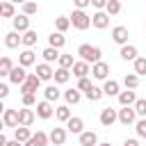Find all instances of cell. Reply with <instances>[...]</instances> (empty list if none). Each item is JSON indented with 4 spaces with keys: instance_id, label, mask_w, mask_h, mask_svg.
I'll return each mask as SVG.
<instances>
[{
    "instance_id": "7",
    "label": "cell",
    "mask_w": 146,
    "mask_h": 146,
    "mask_svg": "<svg viewBox=\"0 0 146 146\" xmlns=\"http://www.w3.org/2000/svg\"><path fill=\"white\" fill-rule=\"evenodd\" d=\"M116 119H119V114H116V110H112V107H105V110L100 112V123H103V125H112Z\"/></svg>"
},
{
    "instance_id": "52",
    "label": "cell",
    "mask_w": 146,
    "mask_h": 146,
    "mask_svg": "<svg viewBox=\"0 0 146 146\" xmlns=\"http://www.w3.org/2000/svg\"><path fill=\"white\" fill-rule=\"evenodd\" d=\"M98 146H110V141H105V144H98Z\"/></svg>"
},
{
    "instance_id": "25",
    "label": "cell",
    "mask_w": 146,
    "mask_h": 146,
    "mask_svg": "<svg viewBox=\"0 0 146 146\" xmlns=\"http://www.w3.org/2000/svg\"><path fill=\"white\" fill-rule=\"evenodd\" d=\"M55 119H57V121H68V119H71V110H68V105H59V107L55 110Z\"/></svg>"
},
{
    "instance_id": "1",
    "label": "cell",
    "mask_w": 146,
    "mask_h": 146,
    "mask_svg": "<svg viewBox=\"0 0 146 146\" xmlns=\"http://www.w3.org/2000/svg\"><path fill=\"white\" fill-rule=\"evenodd\" d=\"M78 55L82 57V62H91V64H98L100 62V48L98 46H91V43H82L78 48Z\"/></svg>"
},
{
    "instance_id": "10",
    "label": "cell",
    "mask_w": 146,
    "mask_h": 146,
    "mask_svg": "<svg viewBox=\"0 0 146 146\" xmlns=\"http://www.w3.org/2000/svg\"><path fill=\"white\" fill-rule=\"evenodd\" d=\"M27 27H30V18L25 14L14 16V32H27Z\"/></svg>"
},
{
    "instance_id": "15",
    "label": "cell",
    "mask_w": 146,
    "mask_h": 146,
    "mask_svg": "<svg viewBox=\"0 0 146 146\" xmlns=\"http://www.w3.org/2000/svg\"><path fill=\"white\" fill-rule=\"evenodd\" d=\"M14 139H18L21 144L30 141V139H32V130H30V125H18V128H16V137H14Z\"/></svg>"
},
{
    "instance_id": "32",
    "label": "cell",
    "mask_w": 146,
    "mask_h": 146,
    "mask_svg": "<svg viewBox=\"0 0 146 146\" xmlns=\"http://www.w3.org/2000/svg\"><path fill=\"white\" fill-rule=\"evenodd\" d=\"M0 14H2L5 18H14V2H9V0L2 2V5H0Z\"/></svg>"
},
{
    "instance_id": "34",
    "label": "cell",
    "mask_w": 146,
    "mask_h": 146,
    "mask_svg": "<svg viewBox=\"0 0 146 146\" xmlns=\"http://www.w3.org/2000/svg\"><path fill=\"white\" fill-rule=\"evenodd\" d=\"M64 98H66L68 105H75V103H80V91H78V89H68V91L64 94Z\"/></svg>"
},
{
    "instance_id": "26",
    "label": "cell",
    "mask_w": 146,
    "mask_h": 146,
    "mask_svg": "<svg viewBox=\"0 0 146 146\" xmlns=\"http://www.w3.org/2000/svg\"><path fill=\"white\" fill-rule=\"evenodd\" d=\"M66 128H68L71 132H80V135H82V119H78V116H71V119L66 121Z\"/></svg>"
},
{
    "instance_id": "44",
    "label": "cell",
    "mask_w": 146,
    "mask_h": 146,
    "mask_svg": "<svg viewBox=\"0 0 146 146\" xmlns=\"http://www.w3.org/2000/svg\"><path fill=\"white\" fill-rule=\"evenodd\" d=\"M137 135H139V137H146V119H141V121L137 123Z\"/></svg>"
},
{
    "instance_id": "36",
    "label": "cell",
    "mask_w": 146,
    "mask_h": 146,
    "mask_svg": "<svg viewBox=\"0 0 146 146\" xmlns=\"http://www.w3.org/2000/svg\"><path fill=\"white\" fill-rule=\"evenodd\" d=\"M43 94H46V100H50V103L59 98V89H57L55 84H50V87H46V91H43Z\"/></svg>"
},
{
    "instance_id": "40",
    "label": "cell",
    "mask_w": 146,
    "mask_h": 146,
    "mask_svg": "<svg viewBox=\"0 0 146 146\" xmlns=\"http://www.w3.org/2000/svg\"><path fill=\"white\" fill-rule=\"evenodd\" d=\"M23 43H25V46H34V43H36V32H34V30H27V32L23 34Z\"/></svg>"
},
{
    "instance_id": "18",
    "label": "cell",
    "mask_w": 146,
    "mask_h": 146,
    "mask_svg": "<svg viewBox=\"0 0 146 146\" xmlns=\"http://www.w3.org/2000/svg\"><path fill=\"white\" fill-rule=\"evenodd\" d=\"M48 139H50V137H48L46 132H36V135H32L30 141H25V146H46Z\"/></svg>"
},
{
    "instance_id": "19",
    "label": "cell",
    "mask_w": 146,
    "mask_h": 146,
    "mask_svg": "<svg viewBox=\"0 0 146 146\" xmlns=\"http://www.w3.org/2000/svg\"><path fill=\"white\" fill-rule=\"evenodd\" d=\"M121 59H125V62H135V59H137V48L125 43V46L121 48Z\"/></svg>"
},
{
    "instance_id": "12",
    "label": "cell",
    "mask_w": 146,
    "mask_h": 146,
    "mask_svg": "<svg viewBox=\"0 0 146 146\" xmlns=\"http://www.w3.org/2000/svg\"><path fill=\"white\" fill-rule=\"evenodd\" d=\"M91 73H94V78L105 80V78H107V73H110V66H107L105 62H98V64H94V66H91Z\"/></svg>"
},
{
    "instance_id": "33",
    "label": "cell",
    "mask_w": 146,
    "mask_h": 146,
    "mask_svg": "<svg viewBox=\"0 0 146 146\" xmlns=\"http://www.w3.org/2000/svg\"><path fill=\"white\" fill-rule=\"evenodd\" d=\"M123 82H125L128 89H137V84H139V75H137V73H128V75L123 78Z\"/></svg>"
},
{
    "instance_id": "22",
    "label": "cell",
    "mask_w": 146,
    "mask_h": 146,
    "mask_svg": "<svg viewBox=\"0 0 146 146\" xmlns=\"http://www.w3.org/2000/svg\"><path fill=\"white\" fill-rule=\"evenodd\" d=\"M36 75H39L41 80H50V78L55 75V71L50 68V64H39V66H36Z\"/></svg>"
},
{
    "instance_id": "6",
    "label": "cell",
    "mask_w": 146,
    "mask_h": 146,
    "mask_svg": "<svg viewBox=\"0 0 146 146\" xmlns=\"http://www.w3.org/2000/svg\"><path fill=\"white\" fill-rule=\"evenodd\" d=\"M2 123H5L7 128H18V110H5Z\"/></svg>"
},
{
    "instance_id": "17",
    "label": "cell",
    "mask_w": 146,
    "mask_h": 146,
    "mask_svg": "<svg viewBox=\"0 0 146 146\" xmlns=\"http://www.w3.org/2000/svg\"><path fill=\"white\" fill-rule=\"evenodd\" d=\"M34 112L32 110H18V125H32Z\"/></svg>"
},
{
    "instance_id": "48",
    "label": "cell",
    "mask_w": 146,
    "mask_h": 146,
    "mask_svg": "<svg viewBox=\"0 0 146 146\" xmlns=\"http://www.w3.org/2000/svg\"><path fill=\"white\" fill-rule=\"evenodd\" d=\"M7 94H9V87H7L5 82H2V84H0V98H5Z\"/></svg>"
},
{
    "instance_id": "29",
    "label": "cell",
    "mask_w": 146,
    "mask_h": 146,
    "mask_svg": "<svg viewBox=\"0 0 146 146\" xmlns=\"http://www.w3.org/2000/svg\"><path fill=\"white\" fill-rule=\"evenodd\" d=\"M103 91H105L107 96H116V94H121V91H119V82H116V80H107V82H105V87H103Z\"/></svg>"
},
{
    "instance_id": "3",
    "label": "cell",
    "mask_w": 146,
    "mask_h": 146,
    "mask_svg": "<svg viewBox=\"0 0 146 146\" xmlns=\"http://www.w3.org/2000/svg\"><path fill=\"white\" fill-rule=\"evenodd\" d=\"M27 75H30V73L25 71V66H14V71L9 73V80H11L14 84H21V87H23L25 80H27Z\"/></svg>"
},
{
    "instance_id": "11",
    "label": "cell",
    "mask_w": 146,
    "mask_h": 146,
    "mask_svg": "<svg viewBox=\"0 0 146 146\" xmlns=\"http://www.w3.org/2000/svg\"><path fill=\"white\" fill-rule=\"evenodd\" d=\"M112 39H114L116 43H123V46H125V41H128V27L116 25V27L112 30Z\"/></svg>"
},
{
    "instance_id": "14",
    "label": "cell",
    "mask_w": 146,
    "mask_h": 146,
    "mask_svg": "<svg viewBox=\"0 0 146 146\" xmlns=\"http://www.w3.org/2000/svg\"><path fill=\"white\" fill-rule=\"evenodd\" d=\"M36 114H39L41 119H50V116H52V105H50V100L36 103Z\"/></svg>"
},
{
    "instance_id": "23",
    "label": "cell",
    "mask_w": 146,
    "mask_h": 146,
    "mask_svg": "<svg viewBox=\"0 0 146 146\" xmlns=\"http://www.w3.org/2000/svg\"><path fill=\"white\" fill-rule=\"evenodd\" d=\"M96 141H98V137H96V132H91V130H87V132L80 135V144H82V146H96Z\"/></svg>"
},
{
    "instance_id": "37",
    "label": "cell",
    "mask_w": 146,
    "mask_h": 146,
    "mask_svg": "<svg viewBox=\"0 0 146 146\" xmlns=\"http://www.w3.org/2000/svg\"><path fill=\"white\" fill-rule=\"evenodd\" d=\"M135 73L137 75H146V57H137L135 59Z\"/></svg>"
},
{
    "instance_id": "21",
    "label": "cell",
    "mask_w": 146,
    "mask_h": 146,
    "mask_svg": "<svg viewBox=\"0 0 146 146\" xmlns=\"http://www.w3.org/2000/svg\"><path fill=\"white\" fill-rule=\"evenodd\" d=\"M41 55H43V59H46V64H48V62H55V59H59V57H62V52H59L57 48H52V46H48V48H43V52H41Z\"/></svg>"
},
{
    "instance_id": "9",
    "label": "cell",
    "mask_w": 146,
    "mask_h": 146,
    "mask_svg": "<svg viewBox=\"0 0 146 146\" xmlns=\"http://www.w3.org/2000/svg\"><path fill=\"white\" fill-rule=\"evenodd\" d=\"M48 137H50V141H52L55 146H62V144L66 141V130H64V128H52Z\"/></svg>"
},
{
    "instance_id": "24",
    "label": "cell",
    "mask_w": 146,
    "mask_h": 146,
    "mask_svg": "<svg viewBox=\"0 0 146 146\" xmlns=\"http://www.w3.org/2000/svg\"><path fill=\"white\" fill-rule=\"evenodd\" d=\"M64 41H66V39L62 36V32H52V34L48 36V46H52V48H57V50L64 46Z\"/></svg>"
},
{
    "instance_id": "31",
    "label": "cell",
    "mask_w": 146,
    "mask_h": 146,
    "mask_svg": "<svg viewBox=\"0 0 146 146\" xmlns=\"http://www.w3.org/2000/svg\"><path fill=\"white\" fill-rule=\"evenodd\" d=\"M11 71H14L11 59H9V57H2V59H0V75H9Z\"/></svg>"
},
{
    "instance_id": "38",
    "label": "cell",
    "mask_w": 146,
    "mask_h": 146,
    "mask_svg": "<svg viewBox=\"0 0 146 146\" xmlns=\"http://www.w3.org/2000/svg\"><path fill=\"white\" fill-rule=\"evenodd\" d=\"M57 62H59V68H73V64H75L73 62V55H62Z\"/></svg>"
},
{
    "instance_id": "41",
    "label": "cell",
    "mask_w": 146,
    "mask_h": 146,
    "mask_svg": "<svg viewBox=\"0 0 146 146\" xmlns=\"http://www.w3.org/2000/svg\"><path fill=\"white\" fill-rule=\"evenodd\" d=\"M135 112L141 114V116H146V98H139V100L135 103Z\"/></svg>"
},
{
    "instance_id": "5",
    "label": "cell",
    "mask_w": 146,
    "mask_h": 146,
    "mask_svg": "<svg viewBox=\"0 0 146 146\" xmlns=\"http://www.w3.org/2000/svg\"><path fill=\"white\" fill-rule=\"evenodd\" d=\"M91 25L98 27V30H105V27L110 25V14H107V11H96V14L91 16Z\"/></svg>"
},
{
    "instance_id": "49",
    "label": "cell",
    "mask_w": 146,
    "mask_h": 146,
    "mask_svg": "<svg viewBox=\"0 0 146 146\" xmlns=\"http://www.w3.org/2000/svg\"><path fill=\"white\" fill-rule=\"evenodd\" d=\"M123 146H139V141H137V139H125Z\"/></svg>"
},
{
    "instance_id": "51",
    "label": "cell",
    "mask_w": 146,
    "mask_h": 146,
    "mask_svg": "<svg viewBox=\"0 0 146 146\" xmlns=\"http://www.w3.org/2000/svg\"><path fill=\"white\" fill-rule=\"evenodd\" d=\"M9 2H23V5H25V2H27V0H9Z\"/></svg>"
},
{
    "instance_id": "50",
    "label": "cell",
    "mask_w": 146,
    "mask_h": 146,
    "mask_svg": "<svg viewBox=\"0 0 146 146\" xmlns=\"http://www.w3.org/2000/svg\"><path fill=\"white\" fill-rule=\"evenodd\" d=\"M7 146H23L18 139H11V141H7Z\"/></svg>"
},
{
    "instance_id": "46",
    "label": "cell",
    "mask_w": 146,
    "mask_h": 146,
    "mask_svg": "<svg viewBox=\"0 0 146 146\" xmlns=\"http://www.w3.org/2000/svg\"><path fill=\"white\" fill-rule=\"evenodd\" d=\"M73 5H75L78 9H84L87 5H91V0H73Z\"/></svg>"
},
{
    "instance_id": "45",
    "label": "cell",
    "mask_w": 146,
    "mask_h": 146,
    "mask_svg": "<svg viewBox=\"0 0 146 146\" xmlns=\"http://www.w3.org/2000/svg\"><path fill=\"white\" fill-rule=\"evenodd\" d=\"M78 87H80V89H82V91H87V89H89V87H91V80H89V78H82V80H80V84H78Z\"/></svg>"
},
{
    "instance_id": "20",
    "label": "cell",
    "mask_w": 146,
    "mask_h": 146,
    "mask_svg": "<svg viewBox=\"0 0 146 146\" xmlns=\"http://www.w3.org/2000/svg\"><path fill=\"white\" fill-rule=\"evenodd\" d=\"M5 43H7V48H16L18 43H23V36H18V32H7Z\"/></svg>"
},
{
    "instance_id": "35",
    "label": "cell",
    "mask_w": 146,
    "mask_h": 146,
    "mask_svg": "<svg viewBox=\"0 0 146 146\" xmlns=\"http://www.w3.org/2000/svg\"><path fill=\"white\" fill-rule=\"evenodd\" d=\"M105 11H107L110 16H116V14L121 11V2H119V0H107V7H105Z\"/></svg>"
},
{
    "instance_id": "43",
    "label": "cell",
    "mask_w": 146,
    "mask_h": 146,
    "mask_svg": "<svg viewBox=\"0 0 146 146\" xmlns=\"http://www.w3.org/2000/svg\"><path fill=\"white\" fill-rule=\"evenodd\" d=\"M23 105L25 107H32L34 105V94H23Z\"/></svg>"
},
{
    "instance_id": "16",
    "label": "cell",
    "mask_w": 146,
    "mask_h": 146,
    "mask_svg": "<svg viewBox=\"0 0 146 146\" xmlns=\"http://www.w3.org/2000/svg\"><path fill=\"white\" fill-rule=\"evenodd\" d=\"M87 73H89V62H75L73 64V75L75 78H87Z\"/></svg>"
},
{
    "instance_id": "39",
    "label": "cell",
    "mask_w": 146,
    "mask_h": 146,
    "mask_svg": "<svg viewBox=\"0 0 146 146\" xmlns=\"http://www.w3.org/2000/svg\"><path fill=\"white\" fill-rule=\"evenodd\" d=\"M55 25H57V30H59V32H64V30H68V27H71V18L59 16V18L55 21Z\"/></svg>"
},
{
    "instance_id": "53",
    "label": "cell",
    "mask_w": 146,
    "mask_h": 146,
    "mask_svg": "<svg viewBox=\"0 0 146 146\" xmlns=\"http://www.w3.org/2000/svg\"><path fill=\"white\" fill-rule=\"evenodd\" d=\"M144 139H146V137H144Z\"/></svg>"
},
{
    "instance_id": "2",
    "label": "cell",
    "mask_w": 146,
    "mask_h": 146,
    "mask_svg": "<svg viewBox=\"0 0 146 146\" xmlns=\"http://www.w3.org/2000/svg\"><path fill=\"white\" fill-rule=\"evenodd\" d=\"M68 18H71V25H73V27H78V30H87V27L91 25V18H89L82 9H75Z\"/></svg>"
},
{
    "instance_id": "47",
    "label": "cell",
    "mask_w": 146,
    "mask_h": 146,
    "mask_svg": "<svg viewBox=\"0 0 146 146\" xmlns=\"http://www.w3.org/2000/svg\"><path fill=\"white\" fill-rule=\"evenodd\" d=\"M91 5L96 9H100V7H107V0H91Z\"/></svg>"
},
{
    "instance_id": "30",
    "label": "cell",
    "mask_w": 146,
    "mask_h": 146,
    "mask_svg": "<svg viewBox=\"0 0 146 146\" xmlns=\"http://www.w3.org/2000/svg\"><path fill=\"white\" fill-rule=\"evenodd\" d=\"M84 94H87V98H89V100H100V96H103L105 91H103L100 87H96V84H91V87H89V89H87Z\"/></svg>"
},
{
    "instance_id": "13",
    "label": "cell",
    "mask_w": 146,
    "mask_h": 146,
    "mask_svg": "<svg viewBox=\"0 0 146 146\" xmlns=\"http://www.w3.org/2000/svg\"><path fill=\"white\" fill-rule=\"evenodd\" d=\"M119 103H121L123 107H130V105H135V103H137V98H135V91H132V89H125V91H121V94H119Z\"/></svg>"
},
{
    "instance_id": "42",
    "label": "cell",
    "mask_w": 146,
    "mask_h": 146,
    "mask_svg": "<svg viewBox=\"0 0 146 146\" xmlns=\"http://www.w3.org/2000/svg\"><path fill=\"white\" fill-rule=\"evenodd\" d=\"M23 14H25V16L36 14V2H25V5H23Z\"/></svg>"
},
{
    "instance_id": "28",
    "label": "cell",
    "mask_w": 146,
    "mask_h": 146,
    "mask_svg": "<svg viewBox=\"0 0 146 146\" xmlns=\"http://www.w3.org/2000/svg\"><path fill=\"white\" fill-rule=\"evenodd\" d=\"M52 78H55V82L64 84V82H68V78H71V71H68V68H57Z\"/></svg>"
},
{
    "instance_id": "8",
    "label": "cell",
    "mask_w": 146,
    "mask_h": 146,
    "mask_svg": "<svg viewBox=\"0 0 146 146\" xmlns=\"http://www.w3.org/2000/svg\"><path fill=\"white\" fill-rule=\"evenodd\" d=\"M135 110L132 107H123V110H119V121L123 123V125H130V123H135Z\"/></svg>"
},
{
    "instance_id": "27",
    "label": "cell",
    "mask_w": 146,
    "mask_h": 146,
    "mask_svg": "<svg viewBox=\"0 0 146 146\" xmlns=\"http://www.w3.org/2000/svg\"><path fill=\"white\" fill-rule=\"evenodd\" d=\"M34 52L32 50H23L21 52V57H18V62H21V66H30V64H34Z\"/></svg>"
},
{
    "instance_id": "4",
    "label": "cell",
    "mask_w": 146,
    "mask_h": 146,
    "mask_svg": "<svg viewBox=\"0 0 146 146\" xmlns=\"http://www.w3.org/2000/svg\"><path fill=\"white\" fill-rule=\"evenodd\" d=\"M39 84H41V78H39L36 73H30L27 80H25V84H23L21 89H23V94H34V91L39 89Z\"/></svg>"
}]
</instances>
